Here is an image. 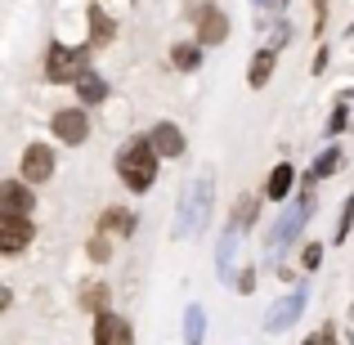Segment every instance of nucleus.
I'll use <instances>...</instances> for the list:
<instances>
[{
  "mask_svg": "<svg viewBox=\"0 0 354 345\" xmlns=\"http://www.w3.org/2000/svg\"><path fill=\"white\" fill-rule=\"evenodd\" d=\"M157 157H162V153L153 148V139H148V135L130 139V144L117 153L121 184H126L130 193H148V189H153V180H157Z\"/></svg>",
  "mask_w": 354,
  "mask_h": 345,
  "instance_id": "1",
  "label": "nucleus"
},
{
  "mask_svg": "<svg viewBox=\"0 0 354 345\" xmlns=\"http://www.w3.org/2000/svg\"><path fill=\"white\" fill-rule=\"evenodd\" d=\"M211 207H216V180H211V175H198L180 198L175 233H180V238H198V233L207 229V220H211Z\"/></svg>",
  "mask_w": 354,
  "mask_h": 345,
  "instance_id": "2",
  "label": "nucleus"
},
{
  "mask_svg": "<svg viewBox=\"0 0 354 345\" xmlns=\"http://www.w3.org/2000/svg\"><path fill=\"white\" fill-rule=\"evenodd\" d=\"M310 216H314V193H301V198H296V207H287V216L278 220V229H274V238H269V251H283L287 242H296L301 238V229L310 225Z\"/></svg>",
  "mask_w": 354,
  "mask_h": 345,
  "instance_id": "3",
  "label": "nucleus"
},
{
  "mask_svg": "<svg viewBox=\"0 0 354 345\" xmlns=\"http://www.w3.org/2000/svg\"><path fill=\"white\" fill-rule=\"evenodd\" d=\"M81 63H86V50H72V45H59L54 41L50 50H45V81H77Z\"/></svg>",
  "mask_w": 354,
  "mask_h": 345,
  "instance_id": "4",
  "label": "nucleus"
},
{
  "mask_svg": "<svg viewBox=\"0 0 354 345\" xmlns=\"http://www.w3.org/2000/svg\"><path fill=\"white\" fill-rule=\"evenodd\" d=\"M305 301H310V287H305V283H301V287H292V292H287L283 301H278L274 310L265 314V332H287V328H292L296 319H301Z\"/></svg>",
  "mask_w": 354,
  "mask_h": 345,
  "instance_id": "5",
  "label": "nucleus"
},
{
  "mask_svg": "<svg viewBox=\"0 0 354 345\" xmlns=\"http://www.w3.org/2000/svg\"><path fill=\"white\" fill-rule=\"evenodd\" d=\"M189 14H193V23H198V45H220L229 36V14H225V9L202 5V0H198Z\"/></svg>",
  "mask_w": 354,
  "mask_h": 345,
  "instance_id": "6",
  "label": "nucleus"
},
{
  "mask_svg": "<svg viewBox=\"0 0 354 345\" xmlns=\"http://www.w3.org/2000/svg\"><path fill=\"white\" fill-rule=\"evenodd\" d=\"M50 126H54V139H63L68 148L86 144V135H90V117L81 113V108H59Z\"/></svg>",
  "mask_w": 354,
  "mask_h": 345,
  "instance_id": "7",
  "label": "nucleus"
},
{
  "mask_svg": "<svg viewBox=\"0 0 354 345\" xmlns=\"http://www.w3.org/2000/svg\"><path fill=\"white\" fill-rule=\"evenodd\" d=\"M36 193L27 189V180H5L0 184V216H32Z\"/></svg>",
  "mask_w": 354,
  "mask_h": 345,
  "instance_id": "8",
  "label": "nucleus"
},
{
  "mask_svg": "<svg viewBox=\"0 0 354 345\" xmlns=\"http://www.w3.org/2000/svg\"><path fill=\"white\" fill-rule=\"evenodd\" d=\"M32 216H0V251L5 256H18V251L32 242Z\"/></svg>",
  "mask_w": 354,
  "mask_h": 345,
  "instance_id": "9",
  "label": "nucleus"
},
{
  "mask_svg": "<svg viewBox=\"0 0 354 345\" xmlns=\"http://www.w3.org/2000/svg\"><path fill=\"white\" fill-rule=\"evenodd\" d=\"M50 175H54V153H50L45 144H32V148L23 153V180H27V184H45Z\"/></svg>",
  "mask_w": 354,
  "mask_h": 345,
  "instance_id": "10",
  "label": "nucleus"
},
{
  "mask_svg": "<svg viewBox=\"0 0 354 345\" xmlns=\"http://www.w3.org/2000/svg\"><path fill=\"white\" fill-rule=\"evenodd\" d=\"M130 341H135V332H130L126 319H117V314L95 319V345H130Z\"/></svg>",
  "mask_w": 354,
  "mask_h": 345,
  "instance_id": "11",
  "label": "nucleus"
},
{
  "mask_svg": "<svg viewBox=\"0 0 354 345\" xmlns=\"http://www.w3.org/2000/svg\"><path fill=\"white\" fill-rule=\"evenodd\" d=\"M148 139H153V148L162 157H180L184 153V130L175 126V121H157V126L148 130Z\"/></svg>",
  "mask_w": 354,
  "mask_h": 345,
  "instance_id": "12",
  "label": "nucleus"
},
{
  "mask_svg": "<svg viewBox=\"0 0 354 345\" xmlns=\"http://www.w3.org/2000/svg\"><path fill=\"white\" fill-rule=\"evenodd\" d=\"M72 90H77L81 104H104V99H108V81L99 77L95 68H81L77 81H72Z\"/></svg>",
  "mask_w": 354,
  "mask_h": 345,
  "instance_id": "13",
  "label": "nucleus"
},
{
  "mask_svg": "<svg viewBox=\"0 0 354 345\" xmlns=\"http://www.w3.org/2000/svg\"><path fill=\"white\" fill-rule=\"evenodd\" d=\"M234 256H238V229L229 225V229H225V238H220V247H216V269H220V278H225V283H238Z\"/></svg>",
  "mask_w": 354,
  "mask_h": 345,
  "instance_id": "14",
  "label": "nucleus"
},
{
  "mask_svg": "<svg viewBox=\"0 0 354 345\" xmlns=\"http://www.w3.org/2000/svg\"><path fill=\"white\" fill-rule=\"evenodd\" d=\"M292 184H296V171H292V162L274 166V171H269V184H265V198H274V202H287Z\"/></svg>",
  "mask_w": 354,
  "mask_h": 345,
  "instance_id": "15",
  "label": "nucleus"
},
{
  "mask_svg": "<svg viewBox=\"0 0 354 345\" xmlns=\"http://www.w3.org/2000/svg\"><path fill=\"white\" fill-rule=\"evenodd\" d=\"M274 54H278V50H260L256 59H251V68H247V81H251V90L269 86V77H274Z\"/></svg>",
  "mask_w": 354,
  "mask_h": 345,
  "instance_id": "16",
  "label": "nucleus"
},
{
  "mask_svg": "<svg viewBox=\"0 0 354 345\" xmlns=\"http://www.w3.org/2000/svg\"><path fill=\"white\" fill-rule=\"evenodd\" d=\"M130 229H135V216L121 211V207H108L104 216H99V233H108V238H113V233H130Z\"/></svg>",
  "mask_w": 354,
  "mask_h": 345,
  "instance_id": "17",
  "label": "nucleus"
},
{
  "mask_svg": "<svg viewBox=\"0 0 354 345\" xmlns=\"http://www.w3.org/2000/svg\"><path fill=\"white\" fill-rule=\"evenodd\" d=\"M113 32H117V27H113V18H108L99 5H90V45H104V41H113Z\"/></svg>",
  "mask_w": 354,
  "mask_h": 345,
  "instance_id": "18",
  "label": "nucleus"
},
{
  "mask_svg": "<svg viewBox=\"0 0 354 345\" xmlns=\"http://www.w3.org/2000/svg\"><path fill=\"white\" fill-rule=\"evenodd\" d=\"M256 216H260V198H251V193H242V198H238V207H234V229L242 233L247 225H256Z\"/></svg>",
  "mask_w": 354,
  "mask_h": 345,
  "instance_id": "19",
  "label": "nucleus"
},
{
  "mask_svg": "<svg viewBox=\"0 0 354 345\" xmlns=\"http://www.w3.org/2000/svg\"><path fill=\"white\" fill-rule=\"evenodd\" d=\"M337 166H341V148H328V153H319V157H314V166H310V184L328 180Z\"/></svg>",
  "mask_w": 354,
  "mask_h": 345,
  "instance_id": "20",
  "label": "nucleus"
},
{
  "mask_svg": "<svg viewBox=\"0 0 354 345\" xmlns=\"http://www.w3.org/2000/svg\"><path fill=\"white\" fill-rule=\"evenodd\" d=\"M202 328H207L202 305H189V314H184V345H202Z\"/></svg>",
  "mask_w": 354,
  "mask_h": 345,
  "instance_id": "21",
  "label": "nucleus"
},
{
  "mask_svg": "<svg viewBox=\"0 0 354 345\" xmlns=\"http://www.w3.org/2000/svg\"><path fill=\"white\" fill-rule=\"evenodd\" d=\"M171 63H175L180 72H193V68L202 63V45H189V41H180V45L171 50Z\"/></svg>",
  "mask_w": 354,
  "mask_h": 345,
  "instance_id": "22",
  "label": "nucleus"
},
{
  "mask_svg": "<svg viewBox=\"0 0 354 345\" xmlns=\"http://www.w3.org/2000/svg\"><path fill=\"white\" fill-rule=\"evenodd\" d=\"M350 104H354V90H350V95H341V99H337V108H332V121H328V139H337L341 130L350 126Z\"/></svg>",
  "mask_w": 354,
  "mask_h": 345,
  "instance_id": "23",
  "label": "nucleus"
},
{
  "mask_svg": "<svg viewBox=\"0 0 354 345\" xmlns=\"http://www.w3.org/2000/svg\"><path fill=\"white\" fill-rule=\"evenodd\" d=\"M81 305L95 314H108V283H90L86 292H81Z\"/></svg>",
  "mask_w": 354,
  "mask_h": 345,
  "instance_id": "24",
  "label": "nucleus"
},
{
  "mask_svg": "<svg viewBox=\"0 0 354 345\" xmlns=\"http://www.w3.org/2000/svg\"><path fill=\"white\" fill-rule=\"evenodd\" d=\"M350 225H354V193L346 198V207H341V225H337V242L350 238Z\"/></svg>",
  "mask_w": 354,
  "mask_h": 345,
  "instance_id": "25",
  "label": "nucleus"
},
{
  "mask_svg": "<svg viewBox=\"0 0 354 345\" xmlns=\"http://www.w3.org/2000/svg\"><path fill=\"white\" fill-rule=\"evenodd\" d=\"M287 41H292V27L274 23V27H269V45H265V50H278V45H287Z\"/></svg>",
  "mask_w": 354,
  "mask_h": 345,
  "instance_id": "26",
  "label": "nucleus"
},
{
  "mask_svg": "<svg viewBox=\"0 0 354 345\" xmlns=\"http://www.w3.org/2000/svg\"><path fill=\"white\" fill-rule=\"evenodd\" d=\"M108 256H113V242H108V233L90 238V260H108Z\"/></svg>",
  "mask_w": 354,
  "mask_h": 345,
  "instance_id": "27",
  "label": "nucleus"
},
{
  "mask_svg": "<svg viewBox=\"0 0 354 345\" xmlns=\"http://www.w3.org/2000/svg\"><path fill=\"white\" fill-rule=\"evenodd\" d=\"M319 260H323V242H310V247H305V256H301V265L305 269H319Z\"/></svg>",
  "mask_w": 354,
  "mask_h": 345,
  "instance_id": "28",
  "label": "nucleus"
},
{
  "mask_svg": "<svg viewBox=\"0 0 354 345\" xmlns=\"http://www.w3.org/2000/svg\"><path fill=\"white\" fill-rule=\"evenodd\" d=\"M305 345H337V332H332V328H323V332H310V337H305Z\"/></svg>",
  "mask_w": 354,
  "mask_h": 345,
  "instance_id": "29",
  "label": "nucleus"
},
{
  "mask_svg": "<svg viewBox=\"0 0 354 345\" xmlns=\"http://www.w3.org/2000/svg\"><path fill=\"white\" fill-rule=\"evenodd\" d=\"M323 23H328V0H314V32L323 36Z\"/></svg>",
  "mask_w": 354,
  "mask_h": 345,
  "instance_id": "30",
  "label": "nucleus"
},
{
  "mask_svg": "<svg viewBox=\"0 0 354 345\" xmlns=\"http://www.w3.org/2000/svg\"><path fill=\"white\" fill-rule=\"evenodd\" d=\"M238 292H251V287H256V269H242V274H238Z\"/></svg>",
  "mask_w": 354,
  "mask_h": 345,
  "instance_id": "31",
  "label": "nucleus"
},
{
  "mask_svg": "<svg viewBox=\"0 0 354 345\" xmlns=\"http://www.w3.org/2000/svg\"><path fill=\"white\" fill-rule=\"evenodd\" d=\"M251 5H265V9H283L287 0H251Z\"/></svg>",
  "mask_w": 354,
  "mask_h": 345,
  "instance_id": "32",
  "label": "nucleus"
}]
</instances>
